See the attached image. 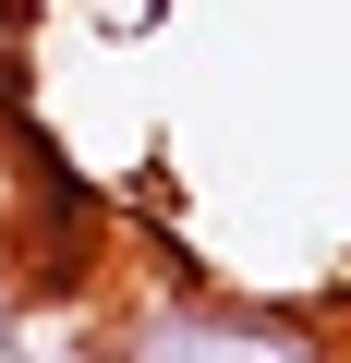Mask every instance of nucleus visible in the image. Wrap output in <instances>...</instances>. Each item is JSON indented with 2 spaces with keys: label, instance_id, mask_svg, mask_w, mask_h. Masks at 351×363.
<instances>
[{
  "label": "nucleus",
  "instance_id": "obj_1",
  "mask_svg": "<svg viewBox=\"0 0 351 363\" xmlns=\"http://www.w3.org/2000/svg\"><path fill=\"white\" fill-rule=\"evenodd\" d=\"M97 363H339V351H327V327H303L279 303L157 279L121 315H97Z\"/></svg>",
  "mask_w": 351,
  "mask_h": 363
}]
</instances>
